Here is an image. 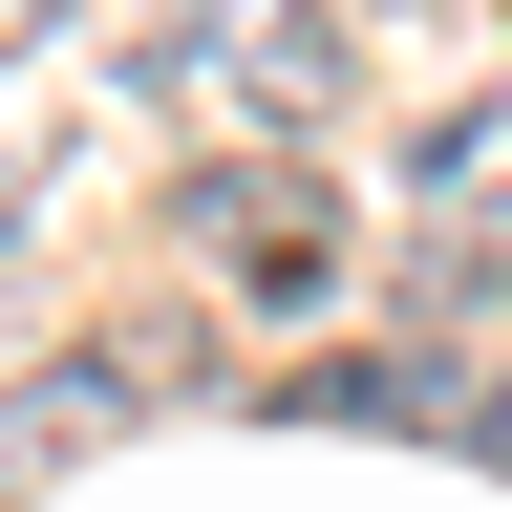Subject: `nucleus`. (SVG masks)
I'll return each instance as SVG.
<instances>
[{
	"mask_svg": "<svg viewBox=\"0 0 512 512\" xmlns=\"http://www.w3.org/2000/svg\"><path fill=\"white\" fill-rule=\"evenodd\" d=\"M214 235H235V278H256V299H299V278H320V192H299V171H235V192H214Z\"/></svg>",
	"mask_w": 512,
	"mask_h": 512,
	"instance_id": "obj_1",
	"label": "nucleus"
},
{
	"mask_svg": "<svg viewBox=\"0 0 512 512\" xmlns=\"http://www.w3.org/2000/svg\"><path fill=\"white\" fill-rule=\"evenodd\" d=\"M470 427H491V470H512V384H470Z\"/></svg>",
	"mask_w": 512,
	"mask_h": 512,
	"instance_id": "obj_2",
	"label": "nucleus"
},
{
	"mask_svg": "<svg viewBox=\"0 0 512 512\" xmlns=\"http://www.w3.org/2000/svg\"><path fill=\"white\" fill-rule=\"evenodd\" d=\"M470 256H491V278H512V192H491V235H470Z\"/></svg>",
	"mask_w": 512,
	"mask_h": 512,
	"instance_id": "obj_3",
	"label": "nucleus"
},
{
	"mask_svg": "<svg viewBox=\"0 0 512 512\" xmlns=\"http://www.w3.org/2000/svg\"><path fill=\"white\" fill-rule=\"evenodd\" d=\"M22 22H64V0H0V43H22Z\"/></svg>",
	"mask_w": 512,
	"mask_h": 512,
	"instance_id": "obj_4",
	"label": "nucleus"
}]
</instances>
